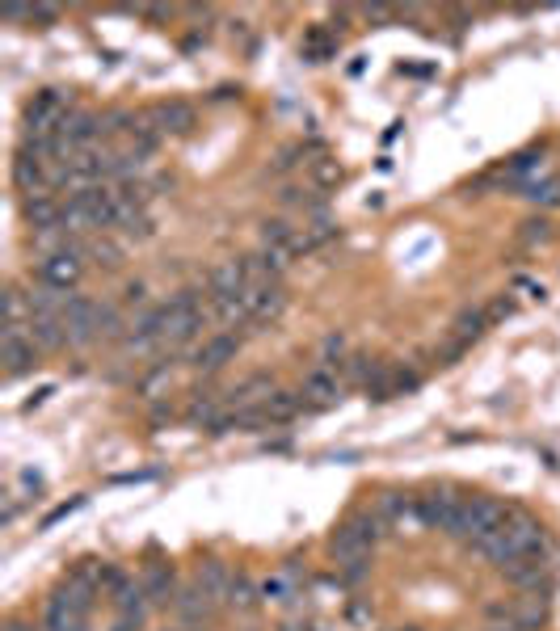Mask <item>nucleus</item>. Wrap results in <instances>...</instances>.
<instances>
[{
	"instance_id": "f257e3e1",
	"label": "nucleus",
	"mask_w": 560,
	"mask_h": 631,
	"mask_svg": "<svg viewBox=\"0 0 560 631\" xmlns=\"http://www.w3.org/2000/svg\"><path fill=\"white\" fill-rule=\"evenodd\" d=\"M379 539H384V518H379L375 510H358L346 522H337V531L329 535V556L337 564L367 560Z\"/></svg>"
},
{
	"instance_id": "f03ea898",
	"label": "nucleus",
	"mask_w": 560,
	"mask_h": 631,
	"mask_svg": "<svg viewBox=\"0 0 560 631\" xmlns=\"http://www.w3.org/2000/svg\"><path fill=\"white\" fill-rule=\"evenodd\" d=\"M80 240H85V236H80ZM80 240H76V249L38 261V266H34V282H43V287H55V291H76V287H80V278H85V257H80Z\"/></svg>"
},
{
	"instance_id": "7ed1b4c3",
	"label": "nucleus",
	"mask_w": 560,
	"mask_h": 631,
	"mask_svg": "<svg viewBox=\"0 0 560 631\" xmlns=\"http://www.w3.org/2000/svg\"><path fill=\"white\" fill-rule=\"evenodd\" d=\"M342 392H346L342 371H337V366H325V362L312 366V371L299 379V396H304L308 409H329V404L342 400Z\"/></svg>"
},
{
	"instance_id": "20e7f679",
	"label": "nucleus",
	"mask_w": 560,
	"mask_h": 631,
	"mask_svg": "<svg viewBox=\"0 0 560 631\" xmlns=\"http://www.w3.org/2000/svg\"><path fill=\"white\" fill-rule=\"evenodd\" d=\"M43 631H89V610H80L64 589H55L43 606V619H38Z\"/></svg>"
},
{
	"instance_id": "39448f33",
	"label": "nucleus",
	"mask_w": 560,
	"mask_h": 631,
	"mask_svg": "<svg viewBox=\"0 0 560 631\" xmlns=\"http://www.w3.org/2000/svg\"><path fill=\"white\" fill-rule=\"evenodd\" d=\"M148 122L156 127V135L165 139V135H190L194 127H198V114H194V106L190 101H156V106L148 110Z\"/></svg>"
},
{
	"instance_id": "423d86ee",
	"label": "nucleus",
	"mask_w": 560,
	"mask_h": 631,
	"mask_svg": "<svg viewBox=\"0 0 560 631\" xmlns=\"http://www.w3.org/2000/svg\"><path fill=\"white\" fill-rule=\"evenodd\" d=\"M240 299H245V308H249V324H270L287 308V291L278 287V282H253Z\"/></svg>"
},
{
	"instance_id": "0eeeda50",
	"label": "nucleus",
	"mask_w": 560,
	"mask_h": 631,
	"mask_svg": "<svg viewBox=\"0 0 560 631\" xmlns=\"http://www.w3.org/2000/svg\"><path fill=\"white\" fill-rule=\"evenodd\" d=\"M173 615L182 619L186 631H207L215 619V598H207L198 585H182V594L173 602Z\"/></svg>"
},
{
	"instance_id": "6e6552de",
	"label": "nucleus",
	"mask_w": 560,
	"mask_h": 631,
	"mask_svg": "<svg viewBox=\"0 0 560 631\" xmlns=\"http://www.w3.org/2000/svg\"><path fill=\"white\" fill-rule=\"evenodd\" d=\"M459 505H464V497H459L455 488H430V493L417 497V518H422V526H434V531H443V526L455 518Z\"/></svg>"
},
{
	"instance_id": "1a4fd4ad",
	"label": "nucleus",
	"mask_w": 560,
	"mask_h": 631,
	"mask_svg": "<svg viewBox=\"0 0 560 631\" xmlns=\"http://www.w3.org/2000/svg\"><path fill=\"white\" fill-rule=\"evenodd\" d=\"M51 165H43L38 156H30V152H17L13 156V190L22 194V198H30V194H47L51 190Z\"/></svg>"
},
{
	"instance_id": "9d476101",
	"label": "nucleus",
	"mask_w": 560,
	"mask_h": 631,
	"mask_svg": "<svg viewBox=\"0 0 560 631\" xmlns=\"http://www.w3.org/2000/svg\"><path fill=\"white\" fill-rule=\"evenodd\" d=\"M38 345L26 337H0V362H5V379H22L30 371H38Z\"/></svg>"
},
{
	"instance_id": "9b49d317",
	"label": "nucleus",
	"mask_w": 560,
	"mask_h": 631,
	"mask_svg": "<svg viewBox=\"0 0 560 631\" xmlns=\"http://www.w3.org/2000/svg\"><path fill=\"white\" fill-rule=\"evenodd\" d=\"M236 354H240V337H232V333H215V337H207L203 345H198L194 366H198L203 375H215V371H224L228 362H236Z\"/></svg>"
},
{
	"instance_id": "f8f14e48",
	"label": "nucleus",
	"mask_w": 560,
	"mask_h": 631,
	"mask_svg": "<svg viewBox=\"0 0 560 631\" xmlns=\"http://www.w3.org/2000/svg\"><path fill=\"white\" fill-rule=\"evenodd\" d=\"M22 215L34 232H47V228H59L64 223V198H55L51 190L47 194H30L22 198Z\"/></svg>"
},
{
	"instance_id": "ddd939ff",
	"label": "nucleus",
	"mask_w": 560,
	"mask_h": 631,
	"mask_svg": "<svg viewBox=\"0 0 560 631\" xmlns=\"http://www.w3.org/2000/svg\"><path fill=\"white\" fill-rule=\"evenodd\" d=\"M375 514L384 518V526H392V531L422 526V518H417V497H409V493H384L379 505H375Z\"/></svg>"
},
{
	"instance_id": "4468645a",
	"label": "nucleus",
	"mask_w": 560,
	"mask_h": 631,
	"mask_svg": "<svg viewBox=\"0 0 560 631\" xmlns=\"http://www.w3.org/2000/svg\"><path fill=\"white\" fill-rule=\"evenodd\" d=\"M144 589H148V602L160 606V610H169L177 602V594H182V585H177V573L169 564H152L148 573H144Z\"/></svg>"
},
{
	"instance_id": "2eb2a0df",
	"label": "nucleus",
	"mask_w": 560,
	"mask_h": 631,
	"mask_svg": "<svg viewBox=\"0 0 560 631\" xmlns=\"http://www.w3.org/2000/svg\"><path fill=\"white\" fill-rule=\"evenodd\" d=\"M80 257L93 261L97 270H118L123 266V244L110 240V236H85L80 240Z\"/></svg>"
},
{
	"instance_id": "dca6fc26",
	"label": "nucleus",
	"mask_w": 560,
	"mask_h": 631,
	"mask_svg": "<svg viewBox=\"0 0 560 631\" xmlns=\"http://www.w3.org/2000/svg\"><path fill=\"white\" fill-rule=\"evenodd\" d=\"M194 585L203 589L207 598L224 602V598H228V585H232V568H228L224 560H203V564H198V577H194Z\"/></svg>"
},
{
	"instance_id": "f3484780",
	"label": "nucleus",
	"mask_w": 560,
	"mask_h": 631,
	"mask_svg": "<svg viewBox=\"0 0 560 631\" xmlns=\"http://www.w3.org/2000/svg\"><path fill=\"white\" fill-rule=\"evenodd\" d=\"M337 47H342V38H337L329 26H312L304 34V43H299V55L312 59V64H325V59L337 55Z\"/></svg>"
},
{
	"instance_id": "a211bd4d",
	"label": "nucleus",
	"mask_w": 560,
	"mask_h": 631,
	"mask_svg": "<svg viewBox=\"0 0 560 631\" xmlns=\"http://www.w3.org/2000/svg\"><path fill=\"white\" fill-rule=\"evenodd\" d=\"M257 602H262V585H257L249 573H232V585H228L224 606H228V610H240V615H249V610H257Z\"/></svg>"
},
{
	"instance_id": "6ab92c4d",
	"label": "nucleus",
	"mask_w": 560,
	"mask_h": 631,
	"mask_svg": "<svg viewBox=\"0 0 560 631\" xmlns=\"http://www.w3.org/2000/svg\"><path fill=\"white\" fill-rule=\"evenodd\" d=\"M548 602H552V598L518 594V598H514V627H518V631H539V627L548 623Z\"/></svg>"
},
{
	"instance_id": "aec40b11",
	"label": "nucleus",
	"mask_w": 560,
	"mask_h": 631,
	"mask_svg": "<svg viewBox=\"0 0 560 631\" xmlns=\"http://www.w3.org/2000/svg\"><path fill=\"white\" fill-rule=\"evenodd\" d=\"M30 341H34L43 354H51V350H64V345H68V329H64V320L34 316V320H30Z\"/></svg>"
},
{
	"instance_id": "412c9836",
	"label": "nucleus",
	"mask_w": 560,
	"mask_h": 631,
	"mask_svg": "<svg viewBox=\"0 0 560 631\" xmlns=\"http://www.w3.org/2000/svg\"><path fill=\"white\" fill-rule=\"evenodd\" d=\"M485 329H489V312L485 308H464L455 316V324H451V337L459 345H472V341L485 337Z\"/></svg>"
},
{
	"instance_id": "4be33fe9",
	"label": "nucleus",
	"mask_w": 560,
	"mask_h": 631,
	"mask_svg": "<svg viewBox=\"0 0 560 631\" xmlns=\"http://www.w3.org/2000/svg\"><path fill=\"white\" fill-rule=\"evenodd\" d=\"M262 409H266L270 425H287V421H295L299 413H304L308 404H304V396H299V392H283V388H278V392L262 404Z\"/></svg>"
},
{
	"instance_id": "5701e85b",
	"label": "nucleus",
	"mask_w": 560,
	"mask_h": 631,
	"mask_svg": "<svg viewBox=\"0 0 560 631\" xmlns=\"http://www.w3.org/2000/svg\"><path fill=\"white\" fill-rule=\"evenodd\" d=\"M523 198L535 202L539 211H556L560 207V173H544V177H535L531 186H523Z\"/></svg>"
},
{
	"instance_id": "b1692460",
	"label": "nucleus",
	"mask_w": 560,
	"mask_h": 631,
	"mask_svg": "<svg viewBox=\"0 0 560 631\" xmlns=\"http://www.w3.org/2000/svg\"><path fill=\"white\" fill-rule=\"evenodd\" d=\"M552 236H556V228H552L548 215H531V219L518 223V244H523V249H544Z\"/></svg>"
},
{
	"instance_id": "393cba45",
	"label": "nucleus",
	"mask_w": 560,
	"mask_h": 631,
	"mask_svg": "<svg viewBox=\"0 0 560 631\" xmlns=\"http://www.w3.org/2000/svg\"><path fill=\"white\" fill-rule=\"evenodd\" d=\"M299 598V589H295V577L287 573H270L266 581H262V602H274V606H291Z\"/></svg>"
},
{
	"instance_id": "a878e982",
	"label": "nucleus",
	"mask_w": 560,
	"mask_h": 631,
	"mask_svg": "<svg viewBox=\"0 0 560 631\" xmlns=\"http://www.w3.org/2000/svg\"><path fill=\"white\" fill-rule=\"evenodd\" d=\"M350 358V345L342 333H325V341H320V362L325 366H342Z\"/></svg>"
},
{
	"instance_id": "bb28decb",
	"label": "nucleus",
	"mask_w": 560,
	"mask_h": 631,
	"mask_svg": "<svg viewBox=\"0 0 560 631\" xmlns=\"http://www.w3.org/2000/svg\"><path fill=\"white\" fill-rule=\"evenodd\" d=\"M485 623L489 627H514V598L506 602V598H493V602H485ZM518 631V627H514Z\"/></svg>"
},
{
	"instance_id": "cd10ccee",
	"label": "nucleus",
	"mask_w": 560,
	"mask_h": 631,
	"mask_svg": "<svg viewBox=\"0 0 560 631\" xmlns=\"http://www.w3.org/2000/svg\"><path fill=\"white\" fill-rule=\"evenodd\" d=\"M417 383H422V371H413V366H392V396L417 392Z\"/></svg>"
},
{
	"instance_id": "c85d7f7f",
	"label": "nucleus",
	"mask_w": 560,
	"mask_h": 631,
	"mask_svg": "<svg viewBox=\"0 0 560 631\" xmlns=\"http://www.w3.org/2000/svg\"><path fill=\"white\" fill-rule=\"evenodd\" d=\"M312 177H316V186H337V181H342V165H333L329 156H320V160H312Z\"/></svg>"
},
{
	"instance_id": "c756f323",
	"label": "nucleus",
	"mask_w": 560,
	"mask_h": 631,
	"mask_svg": "<svg viewBox=\"0 0 560 631\" xmlns=\"http://www.w3.org/2000/svg\"><path fill=\"white\" fill-rule=\"evenodd\" d=\"M80 505H85V497H72V501H64V505H55V510H51V514L43 518V531H51V526H55V522H64L68 514H76V510H80Z\"/></svg>"
},
{
	"instance_id": "7c9ffc66",
	"label": "nucleus",
	"mask_w": 560,
	"mask_h": 631,
	"mask_svg": "<svg viewBox=\"0 0 560 631\" xmlns=\"http://www.w3.org/2000/svg\"><path fill=\"white\" fill-rule=\"evenodd\" d=\"M123 303H127V308L148 312V287H144V282H131V287H127V295H123Z\"/></svg>"
},
{
	"instance_id": "2f4dec72",
	"label": "nucleus",
	"mask_w": 560,
	"mask_h": 631,
	"mask_svg": "<svg viewBox=\"0 0 560 631\" xmlns=\"http://www.w3.org/2000/svg\"><path fill=\"white\" fill-rule=\"evenodd\" d=\"M299 156H304V148H283V152H278V160H274V173H287L291 165H299Z\"/></svg>"
},
{
	"instance_id": "473e14b6",
	"label": "nucleus",
	"mask_w": 560,
	"mask_h": 631,
	"mask_svg": "<svg viewBox=\"0 0 560 631\" xmlns=\"http://www.w3.org/2000/svg\"><path fill=\"white\" fill-rule=\"evenodd\" d=\"M485 312H489V324H493V320H502V316H510V312H514V299H506V295H502V299H493Z\"/></svg>"
},
{
	"instance_id": "72a5a7b5",
	"label": "nucleus",
	"mask_w": 560,
	"mask_h": 631,
	"mask_svg": "<svg viewBox=\"0 0 560 631\" xmlns=\"http://www.w3.org/2000/svg\"><path fill=\"white\" fill-rule=\"evenodd\" d=\"M363 17H367V22H392V17H396V9H384V5H367V9H363Z\"/></svg>"
},
{
	"instance_id": "f704fd0d",
	"label": "nucleus",
	"mask_w": 560,
	"mask_h": 631,
	"mask_svg": "<svg viewBox=\"0 0 560 631\" xmlns=\"http://www.w3.org/2000/svg\"><path fill=\"white\" fill-rule=\"evenodd\" d=\"M173 417H177V413H173V404H169V400H160L156 409H152V421H173Z\"/></svg>"
},
{
	"instance_id": "c9c22d12",
	"label": "nucleus",
	"mask_w": 560,
	"mask_h": 631,
	"mask_svg": "<svg viewBox=\"0 0 560 631\" xmlns=\"http://www.w3.org/2000/svg\"><path fill=\"white\" fill-rule=\"evenodd\" d=\"M139 623H144V619H139V615H118L114 631H139Z\"/></svg>"
},
{
	"instance_id": "e433bc0d",
	"label": "nucleus",
	"mask_w": 560,
	"mask_h": 631,
	"mask_svg": "<svg viewBox=\"0 0 560 631\" xmlns=\"http://www.w3.org/2000/svg\"><path fill=\"white\" fill-rule=\"evenodd\" d=\"M518 291H527L531 299H544V287H535V282H527V278H518Z\"/></svg>"
},
{
	"instance_id": "4c0bfd02",
	"label": "nucleus",
	"mask_w": 560,
	"mask_h": 631,
	"mask_svg": "<svg viewBox=\"0 0 560 631\" xmlns=\"http://www.w3.org/2000/svg\"><path fill=\"white\" fill-rule=\"evenodd\" d=\"M278 631H312V623H299V619H291V623H283Z\"/></svg>"
},
{
	"instance_id": "58836bf2",
	"label": "nucleus",
	"mask_w": 560,
	"mask_h": 631,
	"mask_svg": "<svg viewBox=\"0 0 560 631\" xmlns=\"http://www.w3.org/2000/svg\"><path fill=\"white\" fill-rule=\"evenodd\" d=\"M485 631H514V627H485Z\"/></svg>"
},
{
	"instance_id": "ea45409f",
	"label": "nucleus",
	"mask_w": 560,
	"mask_h": 631,
	"mask_svg": "<svg viewBox=\"0 0 560 631\" xmlns=\"http://www.w3.org/2000/svg\"><path fill=\"white\" fill-rule=\"evenodd\" d=\"M400 631H422V627H400Z\"/></svg>"
}]
</instances>
